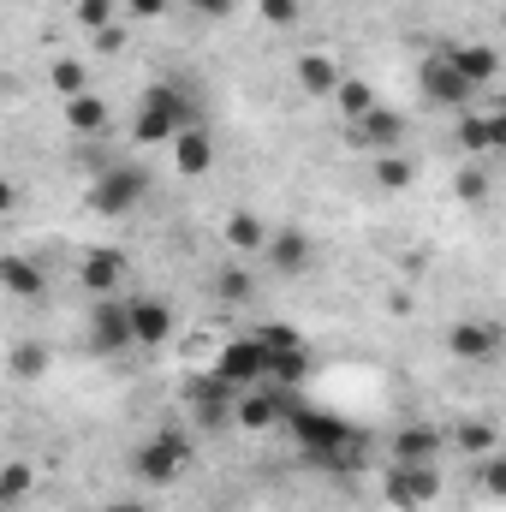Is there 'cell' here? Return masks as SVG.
Instances as JSON below:
<instances>
[{
  "label": "cell",
  "instance_id": "cell-33",
  "mask_svg": "<svg viewBox=\"0 0 506 512\" xmlns=\"http://www.w3.org/2000/svg\"><path fill=\"white\" fill-rule=\"evenodd\" d=\"M114 6H120V0H78V24H84V30H108V24H114Z\"/></svg>",
  "mask_w": 506,
  "mask_h": 512
},
{
  "label": "cell",
  "instance_id": "cell-27",
  "mask_svg": "<svg viewBox=\"0 0 506 512\" xmlns=\"http://www.w3.org/2000/svg\"><path fill=\"white\" fill-rule=\"evenodd\" d=\"M262 239H268V227H262V221H256L251 209H239V215H233V221H227V245H233V251H262Z\"/></svg>",
  "mask_w": 506,
  "mask_h": 512
},
{
  "label": "cell",
  "instance_id": "cell-29",
  "mask_svg": "<svg viewBox=\"0 0 506 512\" xmlns=\"http://www.w3.org/2000/svg\"><path fill=\"white\" fill-rule=\"evenodd\" d=\"M215 298H221V304H245V298H251V274H245V268H221V274H215Z\"/></svg>",
  "mask_w": 506,
  "mask_h": 512
},
{
  "label": "cell",
  "instance_id": "cell-7",
  "mask_svg": "<svg viewBox=\"0 0 506 512\" xmlns=\"http://www.w3.org/2000/svg\"><path fill=\"white\" fill-rule=\"evenodd\" d=\"M185 459H191V447H185L173 429H155V435L137 447V477H143V483H155V489H167V483L185 471Z\"/></svg>",
  "mask_w": 506,
  "mask_h": 512
},
{
  "label": "cell",
  "instance_id": "cell-25",
  "mask_svg": "<svg viewBox=\"0 0 506 512\" xmlns=\"http://www.w3.org/2000/svg\"><path fill=\"white\" fill-rule=\"evenodd\" d=\"M6 370H12L18 382H36V376L48 370V346H36V340H18V346H12V358H6Z\"/></svg>",
  "mask_w": 506,
  "mask_h": 512
},
{
  "label": "cell",
  "instance_id": "cell-10",
  "mask_svg": "<svg viewBox=\"0 0 506 512\" xmlns=\"http://www.w3.org/2000/svg\"><path fill=\"white\" fill-rule=\"evenodd\" d=\"M417 78H423V96H429L435 108H465V102L477 96V90L453 72V60H447V54H429V60L417 66Z\"/></svg>",
  "mask_w": 506,
  "mask_h": 512
},
{
  "label": "cell",
  "instance_id": "cell-41",
  "mask_svg": "<svg viewBox=\"0 0 506 512\" xmlns=\"http://www.w3.org/2000/svg\"><path fill=\"white\" fill-rule=\"evenodd\" d=\"M108 512H149L143 501H120V507H108Z\"/></svg>",
  "mask_w": 506,
  "mask_h": 512
},
{
  "label": "cell",
  "instance_id": "cell-40",
  "mask_svg": "<svg viewBox=\"0 0 506 512\" xmlns=\"http://www.w3.org/2000/svg\"><path fill=\"white\" fill-rule=\"evenodd\" d=\"M12 203H18V185H12V179H0V215H12Z\"/></svg>",
  "mask_w": 506,
  "mask_h": 512
},
{
  "label": "cell",
  "instance_id": "cell-31",
  "mask_svg": "<svg viewBox=\"0 0 506 512\" xmlns=\"http://www.w3.org/2000/svg\"><path fill=\"white\" fill-rule=\"evenodd\" d=\"M495 423H459V453H495Z\"/></svg>",
  "mask_w": 506,
  "mask_h": 512
},
{
  "label": "cell",
  "instance_id": "cell-35",
  "mask_svg": "<svg viewBox=\"0 0 506 512\" xmlns=\"http://www.w3.org/2000/svg\"><path fill=\"white\" fill-rule=\"evenodd\" d=\"M483 489H489V495H501L506 489V459L501 453H489V465H483Z\"/></svg>",
  "mask_w": 506,
  "mask_h": 512
},
{
  "label": "cell",
  "instance_id": "cell-21",
  "mask_svg": "<svg viewBox=\"0 0 506 512\" xmlns=\"http://www.w3.org/2000/svg\"><path fill=\"white\" fill-rule=\"evenodd\" d=\"M268 358V370H262V382L274 387H304V376H310V346H292V352H262Z\"/></svg>",
  "mask_w": 506,
  "mask_h": 512
},
{
  "label": "cell",
  "instance_id": "cell-18",
  "mask_svg": "<svg viewBox=\"0 0 506 512\" xmlns=\"http://www.w3.org/2000/svg\"><path fill=\"white\" fill-rule=\"evenodd\" d=\"M0 286H6L12 298H24V304H42V298H48V274H42L30 256H0Z\"/></svg>",
  "mask_w": 506,
  "mask_h": 512
},
{
  "label": "cell",
  "instance_id": "cell-20",
  "mask_svg": "<svg viewBox=\"0 0 506 512\" xmlns=\"http://www.w3.org/2000/svg\"><path fill=\"white\" fill-rule=\"evenodd\" d=\"M435 453H441V435L423 429V423H417V429L405 423V429L393 435V465H435Z\"/></svg>",
  "mask_w": 506,
  "mask_h": 512
},
{
  "label": "cell",
  "instance_id": "cell-3",
  "mask_svg": "<svg viewBox=\"0 0 506 512\" xmlns=\"http://www.w3.org/2000/svg\"><path fill=\"white\" fill-rule=\"evenodd\" d=\"M149 197V167L143 161H102L96 185H90V209L96 215H131Z\"/></svg>",
  "mask_w": 506,
  "mask_h": 512
},
{
  "label": "cell",
  "instance_id": "cell-39",
  "mask_svg": "<svg viewBox=\"0 0 506 512\" xmlns=\"http://www.w3.org/2000/svg\"><path fill=\"white\" fill-rule=\"evenodd\" d=\"M191 6H197L203 18H227V12H233V0H191Z\"/></svg>",
  "mask_w": 506,
  "mask_h": 512
},
{
  "label": "cell",
  "instance_id": "cell-17",
  "mask_svg": "<svg viewBox=\"0 0 506 512\" xmlns=\"http://www.w3.org/2000/svg\"><path fill=\"white\" fill-rule=\"evenodd\" d=\"M447 346H453L465 364H495V352H501V328H489V322H459V328L447 334Z\"/></svg>",
  "mask_w": 506,
  "mask_h": 512
},
{
  "label": "cell",
  "instance_id": "cell-30",
  "mask_svg": "<svg viewBox=\"0 0 506 512\" xmlns=\"http://www.w3.org/2000/svg\"><path fill=\"white\" fill-rule=\"evenodd\" d=\"M54 90H60V96H84V90H90V72H84L78 60H54Z\"/></svg>",
  "mask_w": 506,
  "mask_h": 512
},
{
  "label": "cell",
  "instance_id": "cell-26",
  "mask_svg": "<svg viewBox=\"0 0 506 512\" xmlns=\"http://www.w3.org/2000/svg\"><path fill=\"white\" fill-rule=\"evenodd\" d=\"M36 489V471L24 465V459H12V465H0V507H18L24 495Z\"/></svg>",
  "mask_w": 506,
  "mask_h": 512
},
{
  "label": "cell",
  "instance_id": "cell-23",
  "mask_svg": "<svg viewBox=\"0 0 506 512\" xmlns=\"http://www.w3.org/2000/svg\"><path fill=\"white\" fill-rule=\"evenodd\" d=\"M66 126L84 131V137H96V131L108 126V102L90 96V90H84V96H66Z\"/></svg>",
  "mask_w": 506,
  "mask_h": 512
},
{
  "label": "cell",
  "instance_id": "cell-34",
  "mask_svg": "<svg viewBox=\"0 0 506 512\" xmlns=\"http://www.w3.org/2000/svg\"><path fill=\"white\" fill-rule=\"evenodd\" d=\"M256 6H262V18H268V24H280V30H292V24H298V12H304L298 0H256Z\"/></svg>",
  "mask_w": 506,
  "mask_h": 512
},
{
  "label": "cell",
  "instance_id": "cell-1",
  "mask_svg": "<svg viewBox=\"0 0 506 512\" xmlns=\"http://www.w3.org/2000/svg\"><path fill=\"white\" fill-rule=\"evenodd\" d=\"M185 126H203L191 90H179V84H155V90L137 102V143H167L173 131H185Z\"/></svg>",
  "mask_w": 506,
  "mask_h": 512
},
{
  "label": "cell",
  "instance_id": "cell-22",
  "mask_svg": "<svg viewBox=\"0 0 506 512\" xmlns=\"http://www.w3.org/2000/svg\"><path fill=\"white\" fill-rule=\"evenodd\" d=\"M334 84H340V66L328 54H304L298 60V90L304 96H334Z\"/></svg>",
  "mask_w": 506,
  "mask_h": 512
},
{
  "label": "cell",
  "instance_id": "cell-19",
  "mask_svg": "<svg viewBox=\"0 0 506 512\" xmlns=\"http://www.w3.org/2000/svg\"><path fill=\"white\" fill-rule=\"evenodd\" d=\"M459 143L471 149V155H495L506 143V114H459Z\"/></svg>",
  "mask_w": 506,
  "mask_h": 512
},
{
  "label": "cell",
  "instance_id": "cell-2",
  "mask_svg": "<svg viewBox=\"0 0 506 512\" xmlns=\"http://www.w3.org/2000/svg\"><path fill=\"white\" fill-rule=\"evenodd\" d=\"M286 423H292V435L304 441V453H316V459H334V465H358V435L340 423V417H328V411H310V405H292L286 411Z\"/></svg>",
  "mask_w": 506,
  "mask_h": 512
},
{
  "label": "cell",
  "instance_id": "cell-11",
  "mask_svg": "<svg viewBox=\"0 0 506 512\" xmlns=\"http://www.w3.org/2000/svg\"><path fill=\"white\" fill-rule=\"evenodd\" d=\"M78 286H84L90 298H114V292H126V251H114V245L90 251L84 256V268H78Z\"/></svg>",
  "mask_w": 506,
  "mask_h": 512
},
{
  "label": "cell",
  "instance_id": "cell-37",
  "mask_svg": "<svg viewBox=\"0 0 506 512\" xmlns=\"http://www.w3.org/2000/svg\"><path fill=\"white\" fill-rule=\"evenodd\" d=\"M120 6H126L131 18H161L167 12V0H120Z\"/></svg>",
  "mask_w": 506,
  "mask_h": 512
},
{
  "label": "cell",
  "instance_id": "cell-32",
  "mask_svg": "<svg viewBox=\"0 0 506 512\" xmlns=\"http://www.w3.org/2000/svg\"><path fill=\"white\" fill-rule=\"evenodd\" d=\"M251 340L262 346V352H292V346H304V340H298V334H292L286 322H262V328H256Z\"/></svg>",
  "mask_w": 506,
  "mask_h": 512
},
{
  "label": "cell",
  "instance_id": "cell-38",
  "mask_svg": "<svg viewBox=\"0 0 506 512\" xmlns=\"http://www.w3.org/2000/svg\"><path fill=\"white\" fill-rule=\"evenodd\" d=\"M120 42H126V30H120V24H108V30H96V48H102V54H114Z\"/></svg>",
  "mask_w": 506,
  "mask_h": 512
},
{
  "label": "cell",
  "instance_id": "cell-24",
  "mask_svg": "<svg viewBox=\"0 0 506 512\" xmlns=\"http://www.w3.org/2000/svg\"><path fill=\"white\" fill-rule=\"evenodd\" d=\"M334 102H340V114H346V126H352V120H364V114L376 108V90H370L364 78H340V84H334Z\"/></svg>",
  "mask_w": 506,
  "mask_h": 512
},
{
  "label": "cell",
  "instance_id": "cell-5",
  "mask_svg": "<svg viewBox=\"0 0 506 512\" xmlns=\"http://www.w3.org/2000/svg\"><path fill=\"white\" fill-rule=\"evenodd\" d=\"M298 405V393L292 387H274V382H256L245 387V399H233V423L239 429H274V423H286V411Z\"/></svg>",
  "mask_w": 506,
  "mask_h": 512
},
{
  "label": "cell",
  "instance_id": "cell-6",
  "mask_svg": "<svg viewBox=\"0 0 506 512\" xmlns=\"http://www.w3.org/2000/svg\"><path fill=\"white\" fill-rule=\"evenodd\" d=\"M90 352H96V358H120V352H131L126 292H114V298H96V304H90Z\"/></svg>",
  "mask_w": 506,
  "mask_h": 512
},
{
  "label": "cell",
  "instance_id": "cell-12",
  "mask_svg": "<svg viewBox=\"0 0 506 512\" xmlns=\"http://www.w3.org/2000/svg\"><path fill=\"white\" fill-rule=\"evenodd\" d=\"M167 149H173V167L185 173V179H203L209 167H215V131L209 126H185L167 137Z\"/></svg>",
  "mask_w": 506,
  "mask_h": 512
},
{
  "label": "cell",
  "instance_id": "cell-36",
  "mask_svg": "<svg viewBox=\"0 0 506 512\" xmlns=\"http://www.w3.org/2000/svg\"><path fill=\"white\" fill-rule=\"evenodd\" d=\"M483 191H489V179H483V167H465V173H459V197H471V203H477Z\"/></svg>",
  "mask_w": 506,
  "mask_h": 512
},
{
  "label": "cell",
  "instance_id": "cell-28",
  "mask_svg": "<svg viewBox=\"0 0 506 512\" xmlns=\"http://www.w3.org/2000/svg\"><path fill=\"white\" fill-rule=\"evenodd\" d=\"M411 179H417V161H405L399 149H387V155L376 161V185L381 191H405Z\"/></svg>",
  "mask_w": 506,
  "mask_h": 512
},
{
  "label": "cell",
  "instance_id": "cell-15",
  "mask_svg": "<svg viewBox=\"0 0 506 512\" xmlns=\"http://www.w3.org/2000/svg\"><path fill=\"white\" fill-rule=\"evenodd\" d=\"M399 137H405V114H393V108H381V102L364 120H352V143H358V149L387 155V149H399Z\"/></svg>",
  "mask_w": 506,
  "mask_h": 512
},
{
  "label": "cell",
  "instance_id": "cell-8",
  "mask_svg": "<svg viewBox=\"0 0 506 512\" xmlns=\"http://www.w3.org/2000/svg\"><path fill=\"white\" fill-rule=\"evenodd\" d=\"M185 399H191V417L215 435V429H227V417H233V387L221 382L215 370L209 376H191L185 382Z\"/></svg>",
  "mask_w": 506,
  "mask_h": 512
},
{
  "label": "cell",
  "instance_id": "cell-14",
  "mask_svg": "<svg viewBox=\"0 0 506 512\" xmlns=\"http://www.w3.org/2000/svg\"><path fill=\"white\" fill-rule=\"evenodd\" d=\"M262 256H268V268H280V274H304V268L316 262V245H310V233L280 227V233L262 239Z\"/></svg>",
  "mask_w": 506,
  "mask_h": 512
},
{
  "label": "cell",
  "instance_id": "cell-16",
  "mask_svg": "<svg viewBox=\"0 0 506 512\" xmlns=\"http://www.w3.org/2000/svg\"><path fill=\"white\" fill-rule=\"evenodd\" d=\"M447 60H453V72H459L471 90H483V84H495V78H501V54H495L489 42H465V48H447Z\"/></svg>",
  "mask_w": 506,
  "mask_h": 512
},
{
  "label": "cell",
  "instance_id": "cell-4",
  "mask_svg": "<svg viewBox=\"0 0 506 512\" xmlns=\"http://www.w3.org/2000/svg\"><path fill=\"white\" fill-rule=\"evenodd\" d=\"M381 495H387L393 512H423L435 495H441V471H435V465H387Z\"/></svg>",
  "mask_w": 506,
  "mask_h": 512
},
{
  "label": "cell",
  "instance_id": "cell-9",
  "mask_svg": "<svg viewBox=\"0 0 506 512\" xmlns=\"http://www.w3.org/2000/svg\"><path fill=\"white\" fill-rule=\"evenodd\" d=\"M262 370H268V358H262V346H256L251 334H245V340H227V346H221V358H215V376L233 387V393L256 387V382H262Z\"/></svg>",
  "mask_w": 506,
  "mask_h": 512
},
{
  "label": "cell",
  "instance_id": "cell-13",
  "mask_svg": "<svg viewBox=\"0 0 506 512\" xmlns=\"http://www.w3.org/2000/svg\"><path fill=\"white\" fill-rule=\"evenodd\" d=\"M131 346H167L173 340V310L161 298H126Z\"/></svg>",
  "mask_w": 506,
  "mask_h": 512
}]
</instances>
